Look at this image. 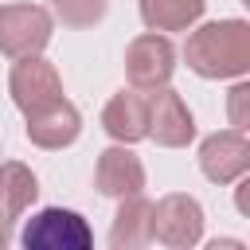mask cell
<instances>
[{
	"mask_svg": "<svg viewBox=\"0 0 250 250\" xmlns=\"http://www.w3.org/2000/svg\"><path fill=\"white\" fill-rule=\"evenodd\" d=\"M246 98H250L246 86L230 90V121H234V129H246Z\"/></svg>",
	"mask_w": 250,
	"mask_h": 250,
	"instance_id": "16",
	"label": "cell"
},
{
	"mask_svg": "<svg viewBox=\"0 0 250 250\" xmlns=\"http://www.w3.org/2000/svg\"><path fill=\"white\" fill-rule=\"evenodd\" d=\"M8 90H12V102L31 117L55 102H62V82H59V70L39 59V55H23L16 66H12V78H8Z\"/></svg>",
	"mask_w": 250,
	"mask_h": 250,
	"instance_id": "4",
	"label": "cell"
},
{
	"mask_svg": "<svg viewBox=\"0 0 250 250\" xmlns=\"http://www.w3.org/2000/svg\"><path fill=\"white\" fill-rule=\"evenodd\" d=\"M102 129L113 141H141L148 133V98H141L137 90H121L109 98V105L102 109Z\"/></svg>",
	"mask_w": 250,
	"mask_h": 250,
	"instance_id": "11",
	"label": "cell"
},
{
	"mask_svg": "<svg viewBox=\"0 0 250 250\" xmlns=\"http://www.w3.org/2000/svg\"><path fill=\"white\" fill-rule=\"evenodd\" d=\"M35 195H39V184L23 164L16 160L0 164V246L12 238V223L35 203Z\"/></svg>",
	"mask_w": 250,
	"mask_h": 250,
	"instance_id": "9",
	"label": "cell"
},
{
	"mask_svg": "<svg viewBox=\"0 0 250 250\" xmlns=\"http://www.w3.org/2000/svg\"><path fill=\"white\" fill-rule=\"evenodd\" d=\"M78 129H82V117L66 98L27 117V137L39 148H62V145H70L78 137Z\"/></svg>",
	"mask_w": 250,
	"mask_h": 250,
	"instance_id": "12",
	"label": "cell"
},
{
	"mask_svg": "<svg viewBox=\"0 0 250 250\" xmlns=\"http://www.w3.org/2000/svg\"><path fill=\"white\" fill-rule=\"evenodd\" d=\"M207 0H141V20L152 31H184L203 16Z\"/></svg>",
	"mask_w": 250,
	"mask_h": 250,
	"instance_id": "14",
	"label": "cell"
},
{
	"mask_svg": "<svg viewBox=\"0 0 250 250\" xmlns=\"http://www.w3.org/2000/svg\"><path fill=\"white\" fill-rule=\"evenodd\" d=\"M94 184L102 195H137L145 188V164L129 152V148H105L98 156V172H94Z\"/></svg>",
	"mask_w": 250,
	"mask_h": 250,
	"instance_id": "10",
	"label": "cell"
},
{
	"mask_svg": "<svg viewBox=\"0 0 250 250\" xmlns=\"http://www.w3.org/2000/svg\"><path fill=\"white\" fill-rule=\"evenodd\" d=\"M20 242L27 250H86L94 242V234H90L82 215L62 211V207H47V211L27 219Z\"/></svg>",
	"mask_w": 250,
	"mask_h": 250,
	"instance_id": "2",
	"label": "cell"
},
{
	"mask_svg": "<svg viewBox=\"0 0 250 250\" xmlns=\"http://www.w3.org/2000/svg\"><path fill=\"white\" fill-rule=\"evenodd\" d=\"M51 39V16L39 4H8L0 8V55L23 59L39 55Z\"/></svg>",
	"mask_w": 250,
	"mask_h": 250,
	"instance_id": "3",
	"label": "cell"
},
{
	"mask_svg": "<svg viewBox=\"0 0 250 250\" xmlns=\"http://www.w3.org/2000/svg\"><path fill=\"white\" fill-rule=\"evenodd\" d=\"M148 230H152L156 242H164L172 250H188L203 234V211H199V203L191 195H180V191L164 195L148 215Z\"/></svg>",
	"mask_w": 250,
	"mask_h": 250,
	"instance_id": "5",
	"label": "cell"
},
{
	"mask_svg": "<svg viewBox=\"0 0 250 250\" xmlns=\"http://www.w3.org/2000/svg\"><path fill=\"white\" fill-rule=\"evenodd\" d=\"M184 59L203 78H234L250 66V23L242 20H215L188 35Z\"/></svg>",
	"mask_w": 250,
	"mask_h": 250,
	"instance_id": "1",
	"label": "cell"
},
{
	"mask_svg": "<svg viewBox=\"0 0 250 250\" xmlns=\"http://www.w3.org/2000/svg\"><path fill=\"white\" fill-rule=\"evenodd\" d=\"M145 137H152L164 148H184L195 137V121H191V113H188V105L180 102L176 90L156 86L148 94V133Z\"/></svg>",
	"mask_w": 250,
	"mask_h": 250,
	"instance_id": "8",
	"label": "cell"
},
{
	"mask_svg": "<svg viewBox=\"0 0 250 250\" xmlns=\"http://www.w3.org/2000/svg\"><path fill=\"white\" fill-rule=\"evenodd\" d=\"M148 215H152V203L141 191L121 195V207H117V219H113V230H109V246L113 250H137V246L152 242Z\"/></svg>",
	"mask_w": 250,
	"mask_h": 250,
	"instance_id": "13",
	"label": "cell"
},
{
	"mask_svg": "<svg viewBox=\"0 0 250 250\" xmlns=\"http://www.w3.org/2000/svg\"><path fill=\"white\" fill-rule=\"evenodd\" d=\"M199 168L211 184H234L250 168V141L242 129H223L203 141L199 148Z\"/></svg>",
	"mask_w": 250,
	"mask_h": 250,
	"instance_id": "7",
	"label": "cell"
},
{
	"mask_svg": "<svg viewBox=\"0 0 250 250\" xmlns=\"http://www.w3.org/2000/svg\"><path fill=\"white\" fill-rule=\"evenodd\" d=\"M59 20L70 27H94L105 16V0H51Z\"/></svg>",
	"mask_w": 250,
	"mask_h": 250,
	"instance_id": "15",
	"label": "cell"
},
{
	"mask_svg": "<svg viewBox=\"0 0 250 250\" xmlns=\"http://www.w3.org/2000/svg\"><path fill=\"white\" fill-rule=\"evenodd\" d=\"M172 70H176V47L164 35L152 31V35H141V39L129 43V51H125V74H129V82L137 90L164 86L172 78Z\"/></svg>",
	"mask_w": 250,
	"mask_h": 250,
	"instance_id": "6",
	"label": "cell"
}]
</instances>
